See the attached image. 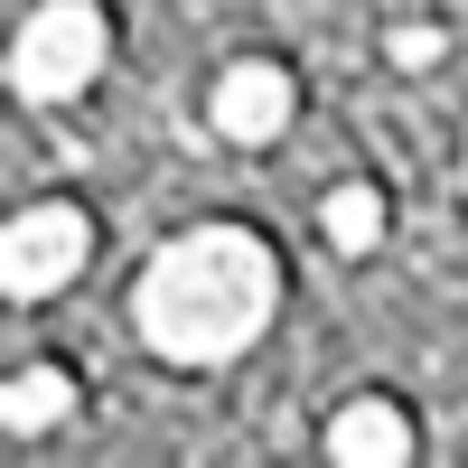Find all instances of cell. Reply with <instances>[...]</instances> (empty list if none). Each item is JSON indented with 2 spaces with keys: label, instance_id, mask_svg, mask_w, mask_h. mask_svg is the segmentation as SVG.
I'll list each match as a JSON object with an SVG mask.
<instances>
[{
  "label": "cell",
  "instance_id": "cell-1",
  "mask_svg": "<svg viewBox=\"0 0 468 468\" xmlns=\"http://www.w3.org/2000/svg\"><path fill=\"white\" fill-rule=\"evenodd\" d=\"M282 309V262L253 225H197L178 244L150 253L141 291H132V319L141 337L160 346L169 366H225L271 328Z\"/></svg>",
  "mask_w": 468,
  "mask_h": 468
},
{
  "label": "cell",
  "instance_id": "cell-2",
  "mask_svg": "<svg viewBox=\"0 0 468 468\" xmlns=\"http://www.w3.org/2000/svg\"><path fill=\"white\" fill-rule=\"evenodd\" d=\"M112 57V19L94 10V0H48V10L19 19V48H10V85L28 103H66L85 94L94 75Z\"/></svg>",
  "mask_w": 468,
  "mask_h": 468
},
{
  "label": "cell",
  "instance_id": "cell-3",
  "mask_svg": "<svg viewBox=\"0 0 468 468\" xmlns=\"http://www.w3.org/2000/svg\"><path fill=\"white\" fill-rule=\"evenodd\" d=\"M85 253H94V225H85V207H19L10 216V234H0V291L10 300H48V291H66L75 271H85Z\"/></svg>",
  "mask_w": 468,
  "mask_h": 468
},
{
  "label": "cell",
  "instance_id": "cell-4",
  "mask_svg": "<svg viewBox=\"0 0 468 468\" xmlns=\"http://www.w3.org/2000/svg\"><path fill=\"white\" fill-rule=\"evenodd\" d=\"M291 112H300V85H291V66H271V57L225 66V75H216V94H207V122H216L225 141H244V150L282 141V132H291Z\"/></svg>",
  "mask_w": 468,
  "mask_h": 468
},
{
  "label": "cell",
  "instance_id": "cell-5",
  "mask_svg": "<svg viewBox=\"0 0 468 468\" xmlns=\"http://www.w3.org/2000/svg\"><path fill=\"white\" fill-rule=\"evenodd\" d=\"M421 441H412V412L384 403V394H356L337 421H328V459L337 468H403Z\"/></svg>",
  "mask_w": 468,
  "mask_h": 468
},
{
  "label": "cell",
  "instance_id": "cell-6",
  "mask_svg": "<svg viewBox=\"0 0 468 468\" xmlns=\"http://www.w3.org/2000/svg\"><path fill=\"white\" fill-rule=\"evenodd\" d=\"M57 421H75V375L66 366H19L0 384V431L10 441H37V431H57Z\"/></svg>",
  "mask_w": 468,
  "mask_h": 468
},
{
  "label": "cell",
  "instance_id": "cell-7",
  "mask_svg": "<svg viewBox=\"0 0 468 468\" xmlns=\"http://www.w3.org/2000/svg\"><path fill=\"white\" fill-rule=\"evenodd\" d=\"M319 234H328L337 253H375V244H384V187H366V178L328 187V207H319Z\"/></svg>",
  "mask_w": 468,
  "mask_h": 468
},
{
  "label": "cell",
  "instance_id": "cell-8",
  "mask_svg": "<svg viewBox=\"0 0 468 468\" xmlns=\"http://www.w3.org/2000/svg\"><path fill=\"white\" fill-rule=\"evenodd\" d=\"M384 57H394V66H441V57H450V28H431V19H403L394 37H384Z\"/></svg>",
  "mask_w": 468,
  "mask_h": 468
}]
</instances>
